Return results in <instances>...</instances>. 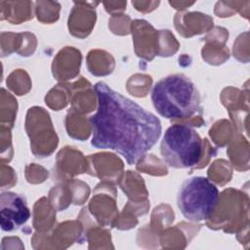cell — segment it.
I'll use <instances>...</instances> for the list:
<instances>
[{"instance_id":"6da1fadb","label":"cell","mask_w":250,"mask_h":250,"mask_svg":"<svg viewBox=\"0 0 250 250\" xmlns=\"http://www.w3.org/2000/svg\"><path fill=\"white\" fill-rule=\"evenodd\" d=\"M94 89L98 109L90 117L91 145L114 150L129 165L136 164L160 138L162 127L159 118L104 82H98Z\"/></svg>"},{"instance_id":"7a4b0ae2","label":"cell","mask_w":250,"mask_h":250,"mask_svg":"<svg viewBox=\"0 0 250 250\" xmlns=\"http://www.w3.org/2000/svg\"><path fill=\"white\" fill-rule=\"evenodd\" d=\"M151 102L159 115L178 120L188 118L199 109L200 94L188 76L171 74L153 85Z\"/></svg>"},{"instance_id":"3957f363","label":"cell","mask_w":250,"mask_h":250,"mask_svg":"<svg viewBox=\"0 0 250 250\" xmlns=\"http://www.w3.org/2000/svg\"><path fill=\"white\" fill-rule=\"evenodd\" d=\"M160 154L172 168L184 169L195 166L203 154V141L190 126L174 124L162 138Z\"/></svg>"},{"instance_id":"277c9868","label":"cell","mask_w":250,"mask_h":250,"mask_svg":"<svg viewBox=\"0 0 250 250\" xmlns=\"http://www.w3.org/2000/svg\"><path fill=\"white\" fill-rule=\"evenodd\" d=\"M219 196V189L210 180L195 176L182 184L177 195V205L186 219L201 222L214 212Z\"/></svg>"},{"instance_id":"5b68a950","label":"cell","mask_w":250,"mask_h":250,"mask_svg":"<svg viewBox=\"0 0 250 250\" xmlns=\"http://www.w3.org/2000/svg\"><path fill=\"white\" fill-rule=\"evenodd\" d=\"M30 218L25 199L15 192H3L0 196V226L3 231L19 229Z\"/></svg>"}]
</instances>
